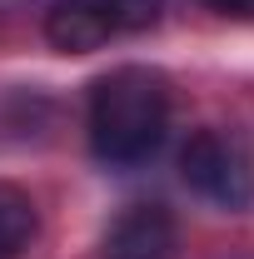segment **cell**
Instances as JSON below:
<instances>
[{"label": "cell", "instance_id": "1", "mask_svg": "<svg viewBox=\"0 0 254 259\" xmlns=\"http://www.w3.org/2000/svg\"><path fill=\"white\" fill-rule=\"evenodd\" d=\"M170 85L150 65H120L90 90V150L110 169H135L164 145Z\"/></svg>", "mask_w": 254, "mask_h": 259}, {"label": "cell", "instance_id": "2", "mask_svg": "<svg viewBox=\"0 0 254 259\" xmlns=\"http://www.w3.org/2000/svg\"><path fill=\"white\" fill-rule=\"evenodd\" d=\"M180 175L199 199L220 209H254V145L239 130H194L180 155Z\"/></svg>", "mask_w": 254, "mask_h": 259}, {"label": "cell", "instance_id": "3", "mask_svg": "<svg viewBox=\"0 0 254 259\" xmlns=\"http://www.w3.org/2000/svg\"><path fill=\"white\" fill-rule=\"evenodd\" d=\"M164 10V0H50L45 35L65 55H90L110 35L150 30Z\"/></svg>", "mask_w": 254, "mask_h": 259}, {"label": "cell", "instance_id": "4", "mask_svg": "<svg viewBox=\"0 0 254 259\" xmlns=\"http://www.w3.org/2000/svg\"><path fill=\"white\" fill-rule=\"evenodd\" d=\"M180 225L164 204H130L100 239V259H175Z\"/></svg>", "mask_w": 254, "mask_h": 259}, {"label": "cell", "instance_id": "5", "mask_svg": "<svg viewBox=\"0 0 254 259\" xmlns=\"http://www.w3.org/2000/svg\"><path fill=\"white\" fill-rule=\"evenodd\" d=\"M35 229H40V209L20 185L0 180V259H15L20 249H30Z\"/></svg>", "mask_w": 254, "mask_h": 259}, {"label": "cell", "instance_id": "6", "mask_svg": "<svg viewBox=\"0 0 254 259\" xmlns=\"http://www.w3.org/2000/svg\"><path fill=\"white\" fill-rule=\"evenodd\" d=\"M209 5H220V10H254V0H209Z\"/></svg>", "mask_w": 254, "mask_h": 259}]
</instances>
